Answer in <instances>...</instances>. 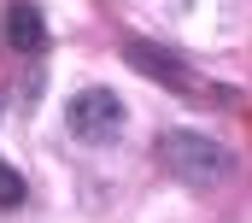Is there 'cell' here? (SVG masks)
I'll return each instance as SVG.
<instances>
[{
    "mask_svg": "<svg viewBox=\"0 0 252 223\" xmlns=\"http://www.w3.org/2000/svg\"><path fill=\"white\" fill-rule=\"evenodd\" d=\"M158 153H164V165L176 170L182 182H193V188H211V182H223V176H229V153H223L211 135L170 129V135L158 141Z\"/></svg>",
    "mask_w": 252,
    "mask_h": 223,
    "instance_id": "cell-1",
    "label": "cell"
},
{
    "mask_svg": "<svg viewBox=\"0 0 252 223\" xmlns=\"http://www.w3.org/2000/svg\"><path fill=\"white\" fill-rule=\"evenodd\" d=\"M18 200H24V176L0 165V206H18Z\"/></svg>",
    "mask_w": 252,
    "mask_h": 223,
    "instance_id": "cell-4",
    "label": "cell"
},
{
    "mask_svg": "<svg viewBox=\"0 0 252 223\" xmlns=\"http://www.w3.org/2000/svg\"><path fill=\"white\" fill-rule=\"evenodd\" d=\"M41 12H35V0H12L6 6V47H18V53H41Z\"/></svg>",
    "mask_w": 252,
    "mask_h": 223,
    "instance_id": "cell-3",
    "label": "cell"
},
{
    "mask_svg": "<svg viewBox=\"0 0 252 223\" xmlns=\"http://www.w3.org/2000/svg\"><path fill=\"white\" fill-rule=\"evenodd\" d=\"M64 123H70L76 141H112V135L124 129V100H118L112 88H82V94L64 106Z\"/></svg>",
    "mask_w": 252,
    "mask_h": 223,
    "instance_id": "cell-2",
    "label": "cell"
}]
</instances>
